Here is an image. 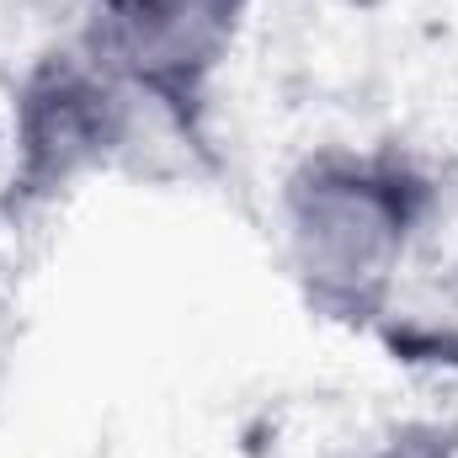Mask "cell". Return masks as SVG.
<instances>
[{
    "mask_svg": "<svg viewBox=\"0 0 458 458\" xmlns=\"http://www.w3.org/2000/svg\"><path fill=\"white\" fill-rule=\"evenodd\" d=\"M443 208L432 165L400 144H320L277 192L283 267L304 310L342 331L389 320L394 283Z\"/></svg>",
    "mask_w": 458,
    "mask_h": 458,
    "instance_id": "obj_1",
    "label": "cell"
},
{
    "mask_svg": "<svg viewBox=\"0 0 458 458\" xmlns=\"http://www.w3.org/2000/svg\"><path fill=\"white\" fill-rule=\"evenodd\" d=\"M139 107L144 102L86 43L38 54L11 91V171L0 187V219L32 225L81 182L113 171L133 144Z\"/></svg>",
    "mask_w": 458,
    "mask_h": 458,
    "instance_id": "obj_2",
    "label": "cell"
},
{
    "mask_svg": "<svg viewBox=\"0 0 458 458\" xmlns=\"http://www.w3.org/2000/svg\"><path fill=\"white\" fill-rule=\"evenodd\" d=\"M245 21L250 0H97L81 43L192 155L214 160V102Z\"/></svg>",
    "mask_w": 458,
    "mask_h": 458,
    "instance_id": "obj_3",
    "label": "cell"
},
{
    "mask_svg": "<svg viewBox=\"0 0 458 458\" xmlns=\"http://www.w3.org/2000/svg\"><path fill=\"white\" fill-rule=\"evenodd\" d=\"M373 458H458V432L443 421H405L378 443Z\"/></svg>",
    "mask_w": 458,
    "mask_h": 458,
    "instance_id": "obj_4",
    "label": "cell"
}]
</instances>
